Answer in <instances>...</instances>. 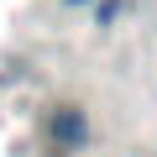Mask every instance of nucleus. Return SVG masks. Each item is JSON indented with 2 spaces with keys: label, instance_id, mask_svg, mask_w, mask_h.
I'll list each match as a JSON object with an SVG mask.
<instances>
[{
  "label": "nucleus",
  "instance_id": "nucleus-1",
  "mask_svg": "<svg viewBox=\"0 0 157 157\" xmlns=\"http://www.w3.org/2000/svg\"><path fill=\"white\" fill-rule=\"evenodd\" d=\"M52 136H58L63 147H84V136H89L84 110H58V115H52Z\"/></svg>",
  "mask_w": 157,
  "mask_h": 157
},
{
  "label": "nucleus",
  "instance_id": "nucleus-2",
  "mask_svg": "<svg viewBox=\"0 0 157 157\" xmlns=\"http://www.w3.org/2000/svg\"><path fill=\"white\" fill-rule=\"evenodd\" d=\"M73 6H78V0H73Z\"/></svg>",
  "mask_w": 157,
  "mask_h": 157
}]
</instances>
